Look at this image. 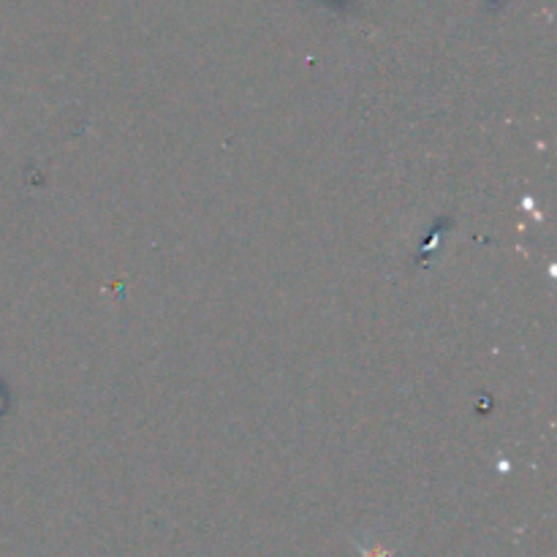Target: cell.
<instances>
[{"label":"cell","mask_w":557,"mask_h":557,"mask_svg":"<svg viewBox=\"0 0 557 557\" xmlns=\"http://www.w3.org/2000/svg\"><path fill=\"white\" fill-rule=\"evenodd\" d=\"M364 557H392V553L384 547H370V549H364Z\"/></svg>","instance_id":"obj_1"}]
</instances>
